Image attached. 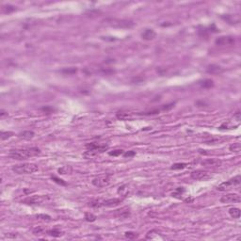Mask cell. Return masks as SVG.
I'll return each mask as SVG.
<instances>
[{
  "label": "cell",
  "mask_w": 241,
  "mask_h": 241,
  "mask_svg": "<svg viewBox=\"0 0 241 241\" xmlns=\"http://www.w3.org/2000/svg\"><path fill=\"white\" fill-rule=\"evenodd\" d=\"M202 165L203 166H207V167H218L221 165V161L215 158H208L203 160L202 162Z\"/></svg>",
  "instance_id": "9a60e30c"
},
{
  "label": "cell",
  "mask_w": 241,
  "mask_h": 241,
  "mask_svg": "<svg viewBox=\"0 0 241 241\" xmlns=\"http://www.w3.org/2000/svg\"><path fill=\"white\" fill-rule=\"evenodd\" d=\"M77 72V68H65L63 70H61L60 71V73L62 74H74Z\"/></svg>",
  "instance_id": "f546056e"
},
{
  "label": "cell",
  "mask_w": 241,
  "mask_h": 241,
  "mask_svg": "<svg viewBox=\"0 0 241 241\" xmlns=\"http://www.w3.org/2000/svg\"><path fill=\"white\" fill-rule=\"evenodd\" d=\"M222 18L224 19L225 21H227L228 23L230 24H238L239 22H240V18H239V16L238 15H226V16H222Z\"/></svg>",
  "instance_id": "e0dca14e"
},
{
  "label": "cell",
  "mask_w": 241,
  "mask_h": 241,
  "mask_svg": "<svg viewBox=\"0 0 241 241\" xmlns=\"http://www.w3.org/2000/svg\"><path fill=\"white\" fill-rule=\"evenodd\" d=\"M155 37H157V33H155V31L154 29H151V28L145 29L143 32L141 33V38L142 40H144V41H152V40H154Z\"/></svg>",
  "instance_id": "7c38bea8"
},
{
  "label": "cell",
  "mask_w": 241,
  "mask_h": 241,
  "mask_svg": "<svg viewBox=\"0 0 241 241\" xmlns=\"http://www.w3.org/2000/svg\"><path fill=\"white\" fill-rule=\"evenodd\" d=\"M165 237L162 235L158 230H151L146 235V239L154 240V239H164Z\"/></svg>",
  "instance_id": "4fadbf2b"
},
{
  "label": "cell",
  "mask_w": 241,
  "mask_h": 241,
  "mask_svg": "<svg viewBox=\"0 0 241 241\" xmlns=\"http://www.w3.org/2000/svg\"><path fill=\"white\" fill-rule=\"evenodd\" d=\"M6 116H8V112H6V111H4V110H1V112H0V118L3 119L4 117H6Z\"/></svg>",
  "instance_id": "f35d334b"
},
{
  "label": "cell",
  "mask_w": 241,
  "mask_h": 241,
  "mask_svg": "<svg viewBox=\"0 0 241 241\" xmlns=\"http://www.w3.org/2000/svg\"><path fill=\"white\" fill-rule=\"evenodd\" d=\"M42 110H43V111H47V112H51V111H53L54 109L49 108H42Z\"/></svg>",
  "instance_id": "ab89813d"
},
{
  "label": "cell",
  "mask_w": 241,
  "mask_h": 241,
  "mask_svg": "<svg viewBox=\"0 0 241 241\" xmlns=\"http://www.w3.org/2000/svg\"><path fill=\"white\" fill-rule=\"evenodd\" d=\"M186 166H187L186 163H175V164H173L172 166L171 167V169H173V171H177V169H185Z\"/></svg>",
  "instance_id": "f1b7e54d"
},
{
  "label": "cell",
  "mask_w": 241,
  "mask_h": 241,
  "mask_svg": "<svg viewBox=\"0 0 241 241\" xmlns=\"http://www.w3.org/2000/svg\"><path fill=\"white\" fill-rule=\"evenodd\" d=\"M51 179L54 181L55 183H57V184H59V185H60V186H67V183L65 182V181H63L62 179H60V178H59V177H57V176H55V175H52L51 176Z\"/></svg>",
  "instance_id": "4dcf8cb0"
},
{
  "label": "cell",
  "mask_w": 241,
  "mask_h": 241,
  "mask_svg": "<svg viewBox=\"0 0 241 241\" xmlns=\"http://www.w3.org/2000/svg\"><path fill=\"white\" fill-rule=\"evenodd\" d=\"M199 84L203 89H211L214 87V81L212 79H209V78L201 80V81H199Z\"/></svg>",
  "instance_id": "ac0fdd59"
},
{
  "label": "cell",
  "mask_w": 241,
  "mask_h": 241,
  "mask_svg": "<svg viewBox=\"0 0 241 241\" xmlns=\"http://www.w3.org/2000/svg\"><path fill=\"white\" fill-rule=\"evenodd\" d=\"M116 118L120 120H126L132 118L130 113H125V112H118L116 114Z\"/></svg>",
  "instance_id": "cb8c5ba5"
},
{
  "label": "cell",
  "mask_w": 241,
  "mask_h": 241,
  "mask_svg": "<svg viewBox=\"0 0 241 241\" xmlns=\"http://www.w3.org/2000/svg\"><path fill=\"white\" fill-rule=\"evenodd\" d=\"M16 10V8L14 6L11 5H4L1 8V11L2 13H5V14H9V13H11Z\"/></svg>",
  "instance_id": "603a6c76"
},
{
  "label": "cell",
  "mask_w": 241,
  "mask_h": 241,
  "mask_svg": "<svg viewBox=\"0 0 241 241\" xmlns=\"http://www.w3.org/2000/svg\"><path fill=\"white\" fill-rule=\"evenodd\" d=\"M46 233L50 235L53 236V237H60V236L62 235V232L60 231L59 229H52V230H48L46 231Z\"/></svg>",
  "instance_id": "484cf974"
},
{
  "label": "cell",
  "mask_w": 241,
  "mask_h": 241,
  "mask_svg": "<svg viewBox=\"0 0 241 241\" xmlns=\"http://www.w3.org/2000/svg\"><path fill=\"white\" fill-rule=\"evenodd\" d=\"M125 236L127 238H134V237H136L137 235L135 233H133V232H126Z\"/></svg>",
  "instance_id": "74e56055"
},
{
  "label": "cell",
  "mask_w": 241,
  "mask_h": 241,
  "mask_svg": "<svg viewBox=\"0 0 241 241\" xmlns=\"http://www.w3.org/2000/svg\"><path fill=\"white\" fill-rule=\"evenodd\" d=\"M41 154V149L38 147H30V148H24L18 150H11L9 153V157L16 160H24L29 157H37Z\"/></svg>",
  "instance_id": "6da1fadb"
},
{
  "label": "cell",
  "mask_w": 241,
  "mask_h": 241,
  "mask_svg": "<svg viewBox=\"0 0 241 241\" xmlns=\"http://www.w3.org/2000/svg\"><path fill=\"white\" fill-rule=\"evenodd\" d=\"M35 136V133L33 131H31V130H26V131H23V132H21L18 137L20 138V139H23L25 140H32L33 138Z\"/></svg>",
  "instance_id": "2e32d148"
},
{
  "label": "cell",
  "mask_w": 241,
  "mask_h": 241,
  "mask_svg": "<svg viewBox=\"0 0 241 241\" xmlns=\"http://www.w3.org/2000/svg\"><path fill=\"white\" fill-rule=\"evenodd\" d=\"M175 105V103H172V104H169V105H164L161 106V111H169V110H171L173 106H174Z\"/></svg>",
  "instance_id": "e575fe53"
},
{
  "label": "cell",
  "mask_w": 241,
  "mask_h": 241,
  "mask_svg": "<svg viewBox=\"0 0 241 241\" xmlns=\"http://www.w3.org/2000/svg\"><path fill=\"white\" fill-rule=\"evenodd\" d=\"M35 217H36L37 220H42V221H45V222H49L52 220L51 216L47 215V214H38V215H36Z\"/></svg>",
  "instance_id": "d4e9b609"
},
{
  "label": "cell",
  "mask_w": 241,
  "mask_h": 241,
  "mask_svg": "<svg viewBox=\"0 0 241 241\" xmlns=\"http://www.w3.org/2000/svg\"><path fill=\"white\" fill-rule=\"evenodd\" d=\"M47 200H49L48 196L44 195H36V196H30V197H26L23 200V203L28 205H36V204H42L45 203Z\"/></svg>",
  "instance_id": "52a82bcc"
},
{
  "label": "cell",
  "mask_w": 241,
  "mask_h": 241,
  "mask_svg": "<svg viewBox=\"0 0 241 241\" xmlns=\"http://www.w3.org/2000/svg\"><path fill=\"white\" fill-rule=\"evenodd\" d=\"M240 183H241V176H240V174H238V175L235 176L234 178H231V179L228 181L221 183L220 185H218L217 186V189L218 191H226V190L231 189L232 187L235 186H238Z\"/></svg>",
  "instance_id": "8992f818"
},
{
  "label": "cell",
  "mask_w": 241,
  "mask_h": 241,
  "mask_svg": "<svg viewBox=\"0 0 241 241\" xmlns=\"http://www.w3.org/2000/svg\"><path fill=\"white\" fill-rule=\"evenodd\" d=\"M57 172L61 175H66V174H71L73 172V168L71 166H63L57 169Z\"/></svg>",
  "instance_id": "d6986e66"
},
{
  "label": "cell",
  "mask_w": 241,
  "mask_h": 241,
  "mask_svg": "<svg viewBox=\"0 0 241 241\" xmlns=\"http://www.w3.org/2000/svg\"><path fill=\"white\" fill-rule=\"evenodd\" d=\"M11 169L16 174H31V173L36 172L39 169V168L36 164L24 163V164L14 165V166L11 168Z\"/></svg>",
  "instance_id": "3957f363"
},
{
  "label": "cell",
  "mask_w": 241,
  "mask_h": 241,
  "mask_svg": "<svg viewBox=\"0 0 241 241\" xmlns=\"http://www.w3.org/2000/svg\"><path fill=\"white\" fill-rule=\"evenodd\" d=\"M110 178H111V174H108V173H105V174L96 176L94 179L92 180V185L96 187H104L110 183Z\"/></svg>",
  "instance_id": "ba28073f"
},
{
  "label": "cell",
  "mask_w": 241,
  "mask_h": 241,
  "mask_svg": "<svg viewBox=\"0 0 241 241\" xmlns=\"http://www.w3.org/2000/svg\"><path fill=\"white\" fill-rule=\"evenodd\" d=\"M13 136H14V133L11 131H1L0 132V140H6Z\"/></svg>",
  "instance_id": "7402d4cb"
},
{
  "label": "cell",
  "mask_w": 241,
  "mask_h": 241,
  "mask_svg": "<svg viewBox=\"0 0 241 241\" xmlns=\"http://www.w3.org/2000/svg\"><path fill=\"white\" fill-rule=\"evenodd\" d=\"M120 203H122V200L118 199V198H114V199H108V200H101V199H97V200H93L91 202L89 203V205L91 207H95V208H99V207H113L116 206V205H119Z\"/></svg>",
  "instance_id": "277c9868"
},
{
  "label": "cell",
  "mask_w": 241,
  "mask_h": 241,
  "mask_svg": "<svg viewBox=\"0 0 241 241\" xmlns=\"http://www.w3.org/2000/svg\"><path fill=\"white\" fill-rule=\"evenodd\" d=\"M85 220L88 222H93L97 220V217L92 213H86L85 214Z\"/></svg>",
  "instance_id": "83f0119b"
},
{
  "label": "cell",
  "mask_w": 241,
  "mask_h": 241,
  "mask_svg": "<svg viewBox=\"0 0 241 241\" xmlns=\"http://www.w3.org/2000/svg\"><path fill=\"white\" fill-rule=\"evenodd\" d=\"M229 150H230L231 152H233V153H239V152L241 151V144L238 143V142H236V143L232 144V145H230V147H229Z\"/></svg>",
  "instance_id": "4316f807"
},
{
  "label": "cell",
  "mask_w": 241,
  "mask_h": 241,
  "mask_svg": "<svg viewBox=\"0 0 241 241\" xmlns=\"http://www.w3.org/2000/svg\"><path fill=\"white\" fill-rule=\"evenodd\" d=\"M126 187H127L126 185H123L122 186H120L119 189H118V193L122 194V195H125L128 192V189H126Z\"/></svg>",
  "instance_id": "836d02e7"
},
{
  "label": "cell",
  "mask_w": 241,
  "mask_h": 241,
  "mask_svg": "<svg viewBox=\"0 0 241 241\" xmlns=\"http://www.w3.org/2000/svg\"><path fill=\"white\" fill-rule=\"evenodd\" d=\"M185 202L186 203H192L193 202V198H187L185 200Z\"/></svg>",
  "instance_id": "60d3db41"
},
{
  "label": "cell",
  "mask_w": 241,
  "mask_h": 241,
  "mask_svg": "<svg viewBox=\"0 0 241 241\" xmlns=\"http://www.w3.org/2000/svg\"><path fill=\"white\" fill-rule=\"evenodd\" d=\"M124 153L123 150H113V151H110L108 155H111V157H119V155H123Z\"/></svg>",
  "instance_id": "1f68e13d"
},
{
  "label": "cell",
  "mask_w": 241,
  "mask_h": 241,
  "mask_svg": "<svg viewBox=\"0 0 241 241\" xmlns=\"http://www.w3.org/2000/svg\"><path fill=\"white\" fill-rule=\"evenodd\" d=\"M206 72L208 74H221V73L224 72V69L221 68V67L218 66V65L211 64V65L207 66Z\"/></svg>",
  "instance_id": "5bb4252c"
},
{
  "label": "cell",
  "mask_w": 241,
  "mask_h": 241,
  "mask_svg": "<svg viewBox=\"0 0 241 241\" xmlns=\"http://www.w3.org/2000/svg\"><path fill=\"white\" fill-rule=\"evenodd\" d=\"M190 176L194 180H205L211 177L210 173L203 169H196L190 173Z\"/></svg>",
  "instance_id": "30bf717a"
},
{
  "label": "cell",
  "mask_w": 241,
  "mask_h": 241,
  "mask_svg": "<svg viewBox=\"0 0 241 241\" xmlns=\"http://www.w3.org/2000/svg\"><path fill=\"white\" fill-rule=\"evenodd\" d=\"M120 212H119V215H117L118 217H120V218H127V217H129L130 216V211L129 210H126V211H123V210H119Z\"/></svg>",
  "instance_id": "d590c367"
},
{
  "label": "cell",
  "mask_w": 241,
  "mask_h": 241,
  "mask_svg": "<svg viewBox=\"0 0 241 241\" xmlns=\"http://www.w3.org/2000/svg\"><path fill=\"white\" fill-rule=\"evenodd\" d=\"M33 234L34 235H42V234H43L44 232H45V229L43 228V227H36V228H34L33 229Z\"/></svg>",
  "instance_id": "d6a6232c"
},
{
  "label": "cell",
  "mask_w": 241,
  "mask_h": 241,
  "mask_svg": "<svg viewBox=\"0 0 241 241\" xmlns=\"http://www.w3.org/2000/svg\"><path fill=\"white\" fill-rule=\"evenodd\" d=\"M185 189L184 187H178L172 193V196L173 198H177V199H181V197L183 196V194L185 193Z\"/></svg>",
  "instance_id": "44dd1931"
},
{
  "label": "cell",
  "mask_w": 241,
  "mask_h": 241,
  "mask_svg": "<svg viewBox=\"0 0 241 241\" xmlns=\"http://www.w3.org/2000/svg\"><path fill=\"white\" fill-rule=\"evenodd\" d=\"M87 151L83 154V157L86 159H90L97 157L98 155L104 153L108 149V145L106 144H97L95 142H91L86 145Z\"/></svg>",
  "instance_id": "7a4b0ae2"
},
{
  "label": "cell",
  "mask_w": 241,
  "mask_h": 241,
  "mask_svg": "<svg viewBox=\"0 0 241 241\" xmlns=\"http://www.w3.org/2000/svg\"><path fill=\"white\" fill-rule=\"evenodd\" d=\"M229 214H230V216L232 218H240V215H241V213H240V209L237 208V207H232L229 209Z\"/></svg>",
  "instance_id": "ffe728a7"
},
{
  "label": "cell",
  "mask_w": 241,
  "mask_h": 241,
  "mask_svg": "<svg viewBox=\"0 0 241 241\" xmlns=\"http://www.w3.org/2000/svg\"><path fill=\"white\" fill-rule=\"evenodd\" d=\"M218 46H232L235 43V39L233 36H220L215 41Z\"/></svg>",
  "instance_id": "9c48e42d"
},
{
  "label": "cell",
  "mask_w": 241,
  "mask_h": 241,
  "mask_svg": "<svg viewBox=\"0 0 241 241\" xmlns=\"http://www.w3.org/2000/svg\"><path fill=\"white\" fill-rule=\"evenodd\" d=\"M104 23L108 26H111V28H130L134 26V23L132 21L129 20H123V19H106L104 21Z\"/></svg>",
  "instance_id": "5b68a950"
},
{
  "label": "cell",
  "mask_w": 241,
  "mask_h": 241,
  "mask_svg": "<svg viewBox=\"0 0 241 241\" xmlns=\"http://www.w3.org/2000/svg\"><path fill=\"white\" fill-rule=\"evenodd\" d=\"M241 198L238 194L235 193H230L222 196L220 198V202L223 203H240Z\"/></svg>",
  "instance_id": "8fae6325"
},
{
  "label": "cell",
  "mask_w": 241,
  "mask_h": 241,
  "mask_svg": "<svg viewBox=\"0 0 241 241\" xmlns=\"http://www.w3.org/2000/svg\"><path fill=\"white\" fill-rule=\"evenodd\" d=\"M123 155L124 157H133L136 155V152L135 151H128V152H125V153H123Z\"/></svg>",
  "instance_id": "8d00e7d4"
}]
</instances>
